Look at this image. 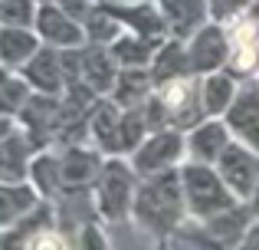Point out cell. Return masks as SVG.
I'll use <instances>...</instances> for the list:
<instances>
[{"instance_id": "cell-10", "label": "cell", "mask_w": 259, "mask_h": 250, "mask_svg": "<svg viewBox=\"0 0 259 250\" xmlns=\"http://www.w3.org/2000/svg\"><path fill=\"white\" fill-rule=\"evenodd\" d=\"M118 73L121 63L115 59L112 46H102V43H85L79 46V73H76V83L89 86L95 96H112L115 83H118Z\"/></svg>"}, {"instance_id": "cell-36", "label": "cell", "mask_w": 259, "mask_h": 250, "mask_svg": "<svg viewBox=\"0 0 259 250\" xmlns=\"http://www.w3.org/2000/svg\"><path fill=\"white\" fill-rule=\"evenodd\" d=\"M36 4H56V0H36Z\"/></svg>"}, {"instance_id": "cell-14", "label": "cell", "mask_w": 259, "mask_h": 250, "mask_svg": "<svg viewBox=\"0 0 259 250\" xmlns=\"http://www.w3.org/2000/svg\"><path fill=\"white\" fill-rule=\"evenodd\" d=\"M20 76L30 83L33 92H43V96H63L66 89V69H63V56H59L56 46H39L36 56L20 69Z\"/></svg>"}, {"instance_id": "cell-9", "label": "cell", "mask_w": 259, "mask_h": 250, "mask_svg": "<svg viewBox=\"0 0 259 250\" xmlns=\"http://www.w3.org/2000/svg\"><path fill=\"white\" fill-rule=\"evenodd\" d=\"M223 119L236 141L259 152V76L240 79V89H236L230 109L223 112Z\"/></svg>"}, {"instance_id": "cell-34", "label": "cell", "mask_w": 259, "mask_h": 250, "mask_svg": "<svg viewBox=\"0 0 259 250\" xmlns=\"http://www.w3.org/2000/svg\"><path fill=\"white\" fill-rule=\"evenodd\" d=\"M7 76H10V69H7V66H4V63H0V83H4V79H7Z\"/></svg>"}, {"instance_id": "cell-17", "label": "cell", "mask_w": 259, "mask_h": 250, "mask_svg": "<svg viewBox=\"0 0 259 250\" xmlns=\"http://www.w3.org/2000/svg\"><path fill=\"white\" fill-rule=\"evenodd\" d=\"M154 4H158L171 37H181V40H187L207 20H213L210 17V0H154Z\"/></svg>"}, {"instance_id": "cell-12", "label": "cell", "mask_w": 259, "mask_h": 250, "mask_svg": "<svg viewBox=\"0 0 259 250\" xmlns=\"http://www.w3.org/2000/svg\"><path fill=\"white\" fill-rule=\"evenodd\" d=\"M33 26H36L39 40L46 46H56V50H76V46L89 43L85 26L76 17H69L59 4H39V13H36Z\"/></svg>"}, {"instance_id": "cell-2", "label": "cell", "mask_w": 259, "mask_h": 250, "mask_svg": "<svg viewBox=\"0 0 259 250\" xmlns=\"http://www.w3.org/2000/svg\"><path fill=\"white\" fill-rule=\"evenodd\" d=\"M135 188H138V171H135L128 155H105L99 178L92 181V201L95 214L105 224V231L112 227H125L132 221V204H135Z\"/></svg>"}, {"instance_id": "cell-22", "label": "cell", "mask_w": 259, "mask_h": 250, "mask_svg": "<svg viewBox=\"0 0 259 250\" xmlns=\"http://www.w3.org/2000/svg\"><path fill=\"white\" fill-rule=\"evenodd\" d=\"M30 181L46 201H53L59 191H63V174H59V148L46 145L36 148L30 158Z\"/></svg>"}, {"instance_id": "cell-37", "label": "cell", "mask_w": 259, "mask_h": 250, "mask_svg": "<svg viewBox=\"0 0 259 250\" xmlns=\"http://www.w3.org/2000/svg\"><path fill=\"white\" fill-rule=\"evenodd\" d=\"M0 247H4V231H0Z\"/></svg>"}, {"instance_id": "cell-3", "label": "cell", "mask_w": 259, "mask_h": 250, "mask_svg": "<svg viewBox=\"0 0 259 250\" xmlns=\"http://www.w3.org/2000/svg\"><path fill=\"white\" fill-rule=\"evenodd\" d=\"M181 188H184V201H187V218H194V221H203L217 211L243 204L227 188V181L220 178L217 165H210V161L184 158L181 161Z\"/></svg>"}, {"instance_id": "cell-19", "label": "cell", "mask_w": 259, "mask_h": 250, "mask_svg": "<svg viewBox=\"0 0 259 250\" xmlns=\"http://www.w3.org/2000/svg\"><path fill=\"white\" fill-rule=\"evenodd\" d=\"M43 46L36 26H0V63L10 73H20Z\"/></svg>"}, {"instance_id": "cell-24", "label": "cell", "mask_w": 259, "mask_h": 250, "mask_svg": "<svg viewBox=\"0 0 259 250\" xmlns=\"http://www.w3.org/2000/svg\"><path fill=\"white\" fill-rule=\"evenodd\" d=\"M190 69V59H187V43L181 37H167L164 43L154 50V59H151V76L154 83L161 79H171V76H187Z\"/></svg>"}, {"instance_id": "cell-8", "label": "cell", "mask_w": 259, "mask_h": 250, "mask_svg": "<svg viewBox=\"0 0 259 250\" xmlns=\"http://www.w3.org/2000/svg\"><path fill=\"white\" fill-rule=\"evenodd\" d=\"M227 37H230L227 69L236 79L259 76V20L249 17V13L227 20Z\"/></svg>"}, {"instance_id": "cell-35", "label": "cell", "mask_w": 259, "mask_h": 250, "mask_svg": "<svg viewBox=\"0 0 259 250\" xmlns=\"http://www.w3.org/2000/svg\"><path fill=\"white\" fill-rule=\"evenodd\" d=\"M115 4H138V0H115Z\"/></svg>"}, {"instance_id": "cell-6", "label": "cell", "mask_w": 259, "mask_h": 250, "mask_svg": "<svg viewBox=\"0 0 259 250\" xmlns=\"http://www.w3.org/2000/svg\"><path fill=\"white\" fill-rule=\"evenodd\" d=\"M187 59L194 76H207L213 69H227L230 59V37L223 20H207L200 30H194L187 40Z\"/></svg>"}, {"instance_id": "cell-1", "label": "cell", "mask_w": 259, "mask_h": 250, "mask_svg": "<svg viewBox=\"0 0 259 250\" xmlns=\"http://www.w3.org/2000/svg\"><path fill=\"white\" fill-rule=\"evenodd\" d=\"M187 221V201L181 188V165L138 178L132 204V224L151 240H167Z\"/></svg>"}, {"instance_id": "cell-23", "label": "cell", "mask_w": 259, "mask_h": 250, "mask_svg": "<svg viewBox=\"0 0 259 250\" xmlns=\"http://www.w3.org/2000/svg\"><path fill=\"white\" fill-rule=\"evenodd\" d=\"M154 89L151 66H121L118 83L112 89V99L118 105H141Z\"/></svg>"}, {"instance_id": "cell-33", "label": "cell", "mask_w": 259, "mask_h": 250, "mask_svg": "<svg viewBox=\"0 0 259 250\" xmlns=\"http://www.w3.org/2000/svg\"><path fill=\"white\" fill-rule=\"evenodd\" d=\"M246 204H249V211H253L256 218H259V181H256V191H253V198H249Z\"/></svg>"}, {"instance_id": "cell-29", "label": "cell", "mask_w": 259, "mask_h": 250, "mask_svg": "<svg viewBox=\"0 0 259 250\" xmlns=\"http://www.w3.org/2000/svg\"><path fill=\"white\" fill-rule=\"evenodd\" d=\"M249 4H253V0H210V17L227 23V20H233V17H240V13H246Z\"/></svg>"}, {"instance_id": "cell-18", "label": "cell", "mask_w": 259, "mask_h": 250, "mask_svg": "<svg viewBox=\"0 0 259 250\" xmlns=\"http://www.w3.org/2000/svg\"><path fill=\"white\" fill-rule=\"evenodd\" d=\"M33 152H36L33 138L17 122V128L7 138H0V181H26L30 178Z\"/></svg>"}, {"instance_id": "cell-25", "label": "cell", "mask_w": 259, "mask_h": 250, "mask_svg": "<svg viewBox=\"0 0 259 250\" xmlns=\"http://www.w3.org/2000/svg\"><path fill=\"white\" fill-rule=\"evenodd\" d=\"M164 43V40H151V37H141V33L125 30L118 40L112 43V53L121 66H151L154 50Z\"/></svg>"}, {"instance_id": "cell-20", "label": "cell", "mask_w": 259, "mask_h": 250, "mask_svg": "<svg viewBox=\"0 0 259 250\" xmlns=\"http://www.w3.org/2000/svg\"><path fill=\"white\" fill-rule=\"evenodd\" d=\"M121 112L125 105H118L112 96L99 99L95 109L89 112V135L105 155H118V132H121Z\"/></svg>"}, {"instance_id": "cell-27", "label": "cell", "mask_w": 259, "mask_h": 250, "mask_svg": "<svg viewBox=\"0 0 259 250\" xmlns=\"http://www.w3.org/2000/svg\"><path fill=\"white\" fill-rule=\"evenodd\" d=\"M30 96H33L30 83H26L20 73H10V76L0 83V116L17 119L20 112H23V105H26V99H30Z\"/></svg>"}, {"instance_id": "cell-26", "label": "cell", "mask_w": 259, "mask_h": 250, "mask_svg": "<svg viewBox=\"0 0 259 250\" xmlns=\"http://www.w3.org/2000/svg\"><path fill=\"white\" fill-rule=\"evenodd\" d=\"M82 26H85L89 43H102V46H112L115 40L125 33V23H121V20L112 13V7H108L105 0H99V4L92 7V13L85 17Z\"/></svg>"}, {"instance_id": "cell-30", "label": "cell", "mask_w": 259, "mask_h": 250, "mask_svg": "<svg viewBox=\"0 0 259 250\" xmlns=\"http://www.w3.org/2000/svg\"><path fill=\"white\" fill-rule=\"evenodd\" d=\"M56 4L63 7V10L69 13V17H76L79 23H85V17L92 13V7L99 4V0H56Z\"/></svg>"}, {"instance_id": "cell-13", "label": "cell", "mask_w": 259, "mask_h": 250, "mask_svg": "<svg viewBox=\"0 0 259 250\" xmlns=\"http://www.w3.org/2000/svg\"><path fill=\"white\" fill-rule=\"evenodd\" d=\"M184 135H187V158L210 161V165H213L223 155V148L233 141V132H230V125H227L223 116H203L200 122L190 125Z\"/></svg>"}, {"instance_id": "cell-31", "label": "cell", "mask_w": 259, "mask_h": 250, "mask_svg": "<svg viewBox=\"0 0 259 250\" xmlns=\"http://www.w3.org/2000/svg\"><path fill=\"white\" fill-rule=\"evenodd\" d=\"M246 250H259V218H253V224L246 227V234H243V244Z\"/></svg>"}, {"instance_id": "cell-5", "label": "cell", "mask_w": 259, "mask_h": 250, "mask_svg": "<svg viewBox=\"0 0 259 250\" xmlns=\"http://www.w3.org/2000/svg\"><path fill=\"white\" fill-rule=\"evenodd\" d=\"M154 99L164 105V116L167 125L184 128L187 132L190 125H197L203 119L200 109V86H197V76L187 73V76H171V79H161L154 83Z\"/></svg>"}, {"instance_id": "cell-4", "label": "cell", "mask_w": 259, "mask_h": 250, "mask_svg": "<svg viewBox=\"0 0 259 250\" xmlns=\"http://www.w3.org/2000/svg\"><path fill=\"white\" fill-rule=\"evenodd\" d=\"M128 158H132L138 178L167 171V168H177L184 158H187V135H184V128H174V125L151 128Z\"/></svg>"}, {"instance_id": "cell-7", "label": "cell", "mask_w": 259, "mask_h": 250, "mask_svg": "<svg viewBox=\"0 0 259 250\" xmlns=\"http://www.w3.org/2000/svg\"><path fill=\"white\" fill-rule=\"evenodd\" d=\"M213 165H217V171H220V178L227 181V188L246 204L256 191V181H259V152H253L249 145H243V141L233 138Z\"/></svg>"}, {"instance_id": "cell-11", "label": "cell", "mask_w": 259, "mask_h": 250, "mask_svg": "<svg viewBox=\"0 0 259 250\" xmlns=\"http://www.w3.org/2000/svg\"><path fill=\"white\" fill-rule=\"evenodd\" d=\"M105 152L99 145H85V141H66L59 145V174H63V188H89L102 171Z\"/></svg>"}, {"instance_id": "cell-21", "label": "cell", "mask_w": 259, "mask_h": 250, "mask_svg": "<svg viewBox=\"0 0 259 250\" xmlns=\"http://www.w3.org/2000/svg\"><path fill=\"white\" fill-rule=\"evenodd\" d=\"M197 86H200V109L203 116H223L233 102L236 89H240V79L230 69H213L207 76H197Z\"/></svg>"}, {"instance_id": "cell-28", "label": "cell", "mask_w": 259, "mask_h": 250, "mask_svg": "<svg viewBox=\"0 0 259 250\" xmlns=\"http://www.w3.org/2000/svg\"><path fill=\"white\" fill-rule=\"evenodd\" d=\"M36 13V0H0V26H33Z\"/></svg>"}, {"instance_id": "cell-32", "label": "cell", "mask_w": 259, "mask_h": 250, "mask_svg": "<svg viewBox=\"0 0 259 250\" xmlns=\"http://www.w3.org/2000/svg\"><path fill=\"white\" fill-rule=\"evenodd\" d=\"M17 128V119H10V116H0V138H7V135Z\"/></svg>"}, {"instance_id": "cell-15", "label": "cell", "mask_w": 259, "mask_h": 250, "mask_svg": "<svg viewBox=\"0 0 259 250\" xmlns=\"http://www.w3.org/2000/svg\"><path fill=\"white\" fill-rule=\"evenodd\" d=\"M43 194L33 188V181H0V231H10L17 227L23 218H30L39 204H43Z\"/></svg>"}, {"instance_id": "cell-16", "label": "cell", "mask_w": 259, "mask_h": 250, "mask_svg": "<svg viewBox=\"0 0 259 250\" xmlns=\"http://www.w3.org/2000/svg\"><path fill=\"white\" fill-rule=\"evenodd\" d=\"M253 218L256 214L249 211V204H233L227 211H217L210 218H203L200 224H203V231H207L213 247H240L246 227L253 224Z\"/></svg>"}]
</instances>
